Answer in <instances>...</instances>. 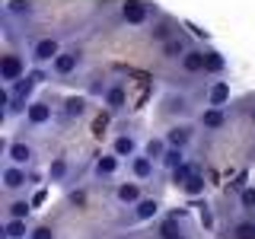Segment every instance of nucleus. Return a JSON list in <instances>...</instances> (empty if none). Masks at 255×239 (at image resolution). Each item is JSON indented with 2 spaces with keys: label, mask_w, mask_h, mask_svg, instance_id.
Returning <instances> with one entry per match:
<instances>
[{
  "label": "nucleus",
  "mask_w": 255,
  "mask_h": 239,
  "mask_svg": "<svg viewBox=\"0 0 255 239\" xmlns=\"http://www.w3.org/2000/svg\"><path fill=\"white\" fill-rule=\"evenodd\" d=\"M29 239H54V230L51 227H35L29 233Z\"/></svg>",
  "instance_id": "obj_34"
},
{
  "label": "nucleus",
  "mask_w": 255,
  "mask_h": 239,
  "mask_svg": "<svg viewBox=\"0 0 255 239\" xmlns=\"http://www.w3.org/2000/svg\"><path fill=\"white\" fill-rule=\"evenodd\" d=\"M29 207L32 204H26V201H13V204H6V217H10V220H26Z\"/></svg>",
  "instance_id": "obj_25"
},
{
  "label": "nucleus",
  "mask_w": 255,
  "mask_h": 239,
  "mask_svg": "<svg viewBox=\"0 0 255 239\" xmlns=\"http://www.w3.org/2000/svg\"><path fill=\"white\" fill-rule=\"evenodd\" d=\"M156 214H159V201H156V198H143V201L134 204L131 220H153Z\"/></svg>",
  "instance_id": "obj_13"
},
{
  "label": "nucleus",
  "mask_w": 255,
  "mask_h": 239,
  "mask_svg": "<svg viewBox=\"0 0 255 239\" xmlns=\"http://www.w3.org/2000/svg\"><path fill=\"white\" fill-rule=\"evenodd\" d=\"M22 236H26V220H6L3 239H22Z\"/></svg>",
  "instance_id": "obj_23"
},
{
  "label": "nucleus",
  "mask_w": 255,
  "mask_h": 239,
  "mask_svg": "<svg viewBox=\"0 0 255 239\" xmlns=\"http://www.w3.org/2000/svg\"><path fill=\"white\" fill-rule=\"evenodd\" d=\"M83 115H86V99L83 96H67L64 99V118L74 121V118H83Z\"/></svg>",
  "instance_id": "obj_15"
},
{
  "label": "nucleus",
  "mask_w": 255,
  "mask_h": 239,
  "mask_svg": "<svg viewBox=\"0 0 255 239\" xmlns=\"http://www.w3.org/2000/svg\"><path fill=\"white\" fill-rule=\"evenodd\" d=\"M22 77H26V61L19 54H3L0 58V80L3 83H19Z\"/></svg>",
  "instance_id": "obj_1"
},
{
  "label": "nucleus",
  "mask_w": 255,
  "mask_h": 239,
  "mask_svg": "<svg viewBox=\"0 0 255 239\" xmlns=\"http://www.w3.org/2000/svg\"><path fill=\"white\" fill-rule=\"evenodd\" d=\"M6 156H10V166H22V169H26V163H32L35 150H32V143H26V140H16V143L6 147Z\"/></svg>",
  "instance_id": "obj_5"
},
{
  "label": "nucleus",
  "mask_w": 255,
  "mask_h": 239,
  "mask_svg": "<svg viewBox=\"0 0 255 239\" xmlns=\"http://www.w3.org/2000/svg\"><path fill=\"white\" fill-rule=\"evenodd\" d=\"M6 16H32L35 13V3H26V0H10V3L3 6Z\"/></svg>",
  "instance_id": "obj_20"
},
{
  "label": "nucleus",
  "mask_w": 255,
  "mask_h": 239,
  "mask_svg": "<svg viewBox=\"0 0 255 239\" xmlns=\"http://www.w3.org/2000/svg\"><path fill=\"white\" fill-rule=\"evenodd\" d=\"M115 198H118L122 204H137V201H143L137 182H125V185H118V188H115Z\"/></svg>",
  "instance_id": "obj_14"
},
{
  "label": "nucleus",
  "mask_w": 255,
  "mask_h": 239,
  "mask_svg": "<svg viewBox=\"0 0 255 239\" xmlns=\"http://www.w3.org/2000/svg\"><path fill=\"white\" fill-rule=\"evenodd\" d=\"M195 172H198V166L185 163V166H179V169L172 172V182H175V185H185V182H188V179H191V175H195Z\"/></svg>",
  "instance_id": "obj_28"
},
{
  "label": "nucleus",
  "mask_w": 255,
  "mask_h": 239,
  "mask_svg": "<svg viewBox=\"0 0 255 239\" xmlns=\"http://www.w3.org/2000/svg\"><path fill=\"white\" fill-rule=\"evenodd\" d=\"M102 102L112 109V112H118V109H125V102H128V90L122 83H112L106 93H102Z\"/></svg>",
  "instance_id": "obj_11"
},
{
  "label": "nucleus",
  "mask_w": 255,
  "mask_h": 239,
  "mask_svg": "<svg viewBox=\"0 0 255 239\" xmlns=\"http://www.w3.org/2000/svg\"><path fill=\"white\" fill-rule=\"evenodd\" d=\"M182 188H185V195L198 198V195H201V191H204V179H201V172H195V175H191V179H188V182H185V185H182Z\"/></svg>",
  "instance_id": "obj_29"
},
{
  "label": "nucleus",
  "mask_w": 255,
  "mask_h": 239,
  "mask_svg": "<svg viewBox=\"0 0 255 239\" xmlns=\"http://www.w3.org/2000/svg\"><path fill=\"white\" fill-rule=\"evenodd\" d=\"M227 102H230V83L217 80V83L211 86V93H207V106H211V109H223Z\"/></svg>",
  "instance_id": "obj_12"
},
{
  "label": "nucleus",
  "mask_w": 255,
  "mask_h": 239,
  "mask_svg": "<svg viewBox=\"0 0 255 239\" xmlns=\"http://www.w3.org/2000/svg\"><path fill=\"white\" fill-rule=\"evenodd\" d=\"M115 156H131L134 150H137V140L131 137V134H122V137H115Z\"/></svg>",
  "instance_id": "obj_18"
},
{
  "label": "nucleus",
  "mask_w": 255,
  "mask_h": 239,
  "mask_svg": "<svg viewBox=\"0 0 255 239\" xmlns=\"http://www.w3.org/2000/svg\"><path fill=\"white\" fill-rule=\"evenodd\" d=\"M223 67H227V61H223L220 51H207V74H223Z\"/></svg>",
  "instance_id": "obj_26"
},
{
  "label": "nucleus",
  "mask_w": 255,
  "mask_h": 239,
  "mask_svg": "<svg viewBox=\"0 0 255 239\" xmlns=\"http://www.w3.org/2000/svg\"><path fill=\"white\" fill-rule=\"evenodd\" d=\"M233 239H255V220H239L233 227Z\"/></svg>",
  "instance_id": "obj_24"
},
{
  "label": "nucleus",
  "mask_w": 255,
  "mask_h": 239,
  "mask_svg": "<svg viewBox=\"0 0 255 239\" xmlns=\"http://www.w3.org/2000/svg\"><path fill=\"white\" fill-rule=\"evenodd\" d=\"M93 169H96V175H99V179H102V175H115V172H118V156H99Z\"/></svg>",
  "instance_id": "obj_19"
},
{
  "label": "nucleus",
  "mask_w": 255,
  "mask_h": 239,
  "mask_svg": "<svg viewBox=\"0 0 255 239\" xmlns=\"http://www.w3.org/2000/svg\"><path fill=\"white\" fill-rule=\"evenodd\" d=\"M26 121L32 127L48 124V121H51V106H48V102H29V106H26Z\"/></svg>",
  "instance_id": "obj_6"
},
{
  "label": "nucleus",
  "mask_w": 255,
  "mask_h": 239,
  "mask_svg": "<svg viewBox=\"0 0 255 239\" xmlns=\"http://www.w3.org/2000/svg\"><path fill=\"white\" fill-rule=\"evenodd\" d=\"M122 19L131 22V26H143L150 19V6L140 3V0H131V3H122Z\"/></svg>",
  "instance_id": "obj_3"
},
{
  "label": "nucleus",
  "mask_w": 255,
  "mask_h": 239,
  "mask_svg": "<svg viewBox=\"0 0 255 239\" xmlns=\"http://www.w3.org/2000/svg\"><path fill=\"white\" fill-rule=\"evenodd\" d=\"M131 172H134V179H150V175H153V159L150 156H134Z\"/></svg>",
  "instance_id": "obj_17"
},
{
  "label": "nucleus",
  "mask_w": 255,
  "mask_h": 239,
  "mask_svg": "<svg viewBox=\"0 0 255 239\" xmlns=\"http://www.w3.org/2000/svg\"><path fill=\"white\" fill-rule=\"evenodd\" d=\"M70 201H74V204H83V201H86V191H77V195L70 198Z\"/></svg>",
  "instance_id": "obj_36"
},
{
  "label": "nucleus",
  "mask_w": 255,
  "mask_h": 239,
  "mask_svg": "<svg viewBox=\"0 0 255 239\" xmlns=\"http://www.w3.org/2000/svg\"><path fill=\"white\" fill-rule=\"evenodd\" d=\"M80 67V51H61L58 58L51 61V74L54 77H70Z\"/></svg>",
  "instance_id": "obj_2"
},
{
  "label": "nucleus",
  "mask_w": 255,
  "mask_h": 239,
  "mask_svg": "<svg viewBox=\"0 0 255 239\" xmlns=\"http://www.w3.org/2000/svg\"><path fill=\"white\" fill-rule=\"evenodd\" d=\"M239 204H243L246 211H255V188H243V191H239Z\"/></svg>",
  "instance_id": "obj_33"
},
{
  "label": "nucleus",
  "mask_w": 255,
  "mask_h": 239,
  "mask_svg": "<svg viewBox=\"0 0 255 239\" xmlns=\"http://www.w3.org/2000/svg\"><path fill=\"white\" fill-rule=\"evenodd\" d=\"M32 86H35V80H32V77H22L19 83H16V99L26 102V99H29V93H32Z\"/></svg>",
  "instance_id": "obj_31"
},
{
  "label": "nucleus",
  "mask_w": 255,
  "mask_h": 239,
  "mask_svg": "<svg viewBox=\"0 0 255 239\" xmlns=\"http://www.w3.org/2000/svg\"><path fill=\"white\" fill-rule=\"evenodd\" d=\"M204 67H207V51H201V48H191L185 58H182V70L185 74H201Z\"/></svg>",
  "instance_id": "obj_9"
},
{
  "label": "nucleus",
  "mask_w": 255,
  "mask_h": 239,
  "mask_svg": "<svg viewBox=\"0 0 255 239\" xmlns=\"http://www.w3.org/2000/svg\"><path fill=\"white\" fill-rule=\"evenodd\" d=\"M201 223L204 227H214V217H211V211H207V204L201 207Z\"/></svg>",
  "instance_id": "obj_35"
},
{
  "label": "nucleus",
  "mask_w": 255,
  "mask_h": 239,
  "mask_svg": "<svg viewBox=\"0 0 255 239\" xmlns=\"http://www.w3.org/2000/svg\"><path fill=\"white\" fill-rule=\"evenodd\" d=\"M191 51V48L185 45V38H179V35H175V38H169V42H166L163 45V58H185V54Z\"/></svg>",
  "instance_id": "obj_16"
},
{
  "label": "nucleus",
  "mask_w": 255,
  "mask_h": 239,
  "mask_svg": "<svg viewBox=\"0 0 255 239\" xmlns=\"http://www.w3.org/2000/svg\"><path fill=\"white\" fill-rule=\"evenodd\" d=\"M166 112L169 115H188V99L185 96H166Z\"/></svg>",
  "instance_id": "obj_21"
},
{
  "label": "nucleus",
  "mask_w": 255,
  "mask_h": 239,
  "mask_svg": "<svg viewBox=\"0 0 255 239\" xmlns=\"http://www.w3.org/2000/svg\"><path fill=\"white\" fill-rule=\"evenodd\" d=\"M169 239H188V236H185V233H175V236H169Z\"/></svg>",
  "instance_id": "obj_37"
},
{
  "label": "nucleus",
  "mask_w": 255,
  "mask_h": 239,
  "mask_svg": "<svg viewBox=\"0 0 255 239\" xmlns=\"http://www.w3.org/2000/svg\"><path fill=\"white\" fill-rule=\"evenodd\" d=\"M150 38H156V42H169V38H175L172 35V29H169V22H156V26L153 29H150Z\"/></svg>",
  "instance_id": "obj_27"
},
{
  "label": "nucleus",
  "mask_w": 255,
  "mask_h": 239,
  "mask_svg": "<svg viewBox=\"0 0 255 239\" xmlns=\"http://www.w3.org/2000/svg\"><path fill=\"white\" fill-rule=\"evenodd\" d=\"M198 121H201L204 131H220V127L227 124V112L223 109H204L201 115H198Z\"/></svg>",
  "instance_id": "obj_10"
},
{
  "label": "nucleus",
  "mask_w": 255,
  "mask_h": 239,
  "mask_svg": "<svg viewBox=\"0 0 255 239\" xmlns=\"http://www.w3.org/2000/svg\"><path fill=\"white\" fill-rule=\"evenodd\" d=\"M147 156L150 159H163L166 156V140H150L147 143Z\"/></svg>",
  "instance_id": "obj_32"
},
{
  "label": "nucleus",
  "mask_w": 255,
  "mask_h": 239,
  "mask_svg": "<svg viewBox=\"0 0 255 239\" xmlns=\"http://www.w3.org/2000/svg\"><path fill=\"white\" fill-rule=\"evenodd\" d=\"M163 166L166 169H179V166H185V150H179V147H169L166 150V156H163Z\"/></svg>",
  "instance_id": "obj_22"
},
{
  "label": "nucleus",
  "mask_w": 255,
  "mask_h": 239,
  "mask_svg": "<svg viewBox=\"0 0 255 239\" xmlns=\"http://www.w3.org/2000/svg\"><path fill=\"white\" fill-rule=\"evenodd\" d=\"M26 182H29V175L22 166H6L3 169V188L6 191H19V188H26Z\"/></svg>",
  "instance_id": "obj_8"
},
{
  "label": "nucleus",
  "mask_w": 255,
  "mask_h": 239,
  "mask_svg": "<svg viewBox=\"0 0 255 239\" xmlns=\"http://www.w3.org/2000/svg\"><path fill=\"white\" fill-rule=\"evenodd\" d=\"M191 137H195V131H191V124H172L169 131H166V143L169 147H179V150H185Z\"/></svg>",
  "instance_id": "obj_7"
},
{
  "label": "nucleus",
  "mask_w": 255,
  "mask_h": 239,
  "mask_svg": "<svg viewBox=\"0 0 255 239\" xmlns=\"http://www.w3.org/2000/svg\"><path fill=\"white\" fill-rule=\"evenodd\" d=\"M64 175H67V159H54V163L48 166V179H51V182H61Z\"/></svg>",
  "instance_id": "obj_30"
},
{
  "label": "nucleus",
  "mask_w": 255,
  "mask_h": 239,
  "mask_svg": "<svg viewBox=\"0 0 255 239\" xmlns=\"http://www.w3.org/2000/svg\"><path fill=\"white\" fill-rule=\"evenodd\" d=\"M58 54H61V42H58V38H51V35L38 38V42L32 45V58H35V61H54Z\"/></svg>",
  "instance_id": "obj_4"
}]
</instances>
